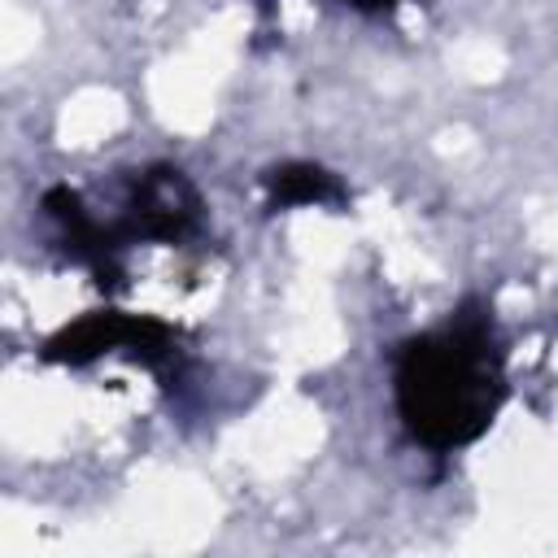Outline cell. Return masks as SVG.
Segmentation results:
<instances>
[{"label":"cell","instance_id":"obj_1","mask_svg":"<svg viewBox=\"0 0 558 558\" xmlns=\"http://www.w3.org/2000/svg\"><path fill=\"white\" fill-rule=\"evenodd\" d=\"M506 349L493 310L466 296L440 327L410 336L392 362V401L405 436L432 453L475 445L506 405Z\"/></svg>","mask_w":558,"mask_h":558},{"label":"cell","instance_id":"obj_2","mask_svg":"<svg viewBox=\"0 0 558 558\" xmlns=\"http://www.w3.org/2000/svg\"><path fill=\"white\" fill-rule=\"evenodd\" d=\"M126 353L131 362L157 371L170 379V366H179V331L157 314H126V310H92L65 327H57L39 357L52 366H92L105 353Z\"/></svg>","mask_w":558,"mask_h":558},{"label":"cell","instance_id":"obj_3","mask_svg":"<svg viewBox=\"0 0 558 558\" xmlns=\"http://www.w3.org/2000/svg\"><path fill=\"white\" fill-rule=\"evenodd\" d=\"M205 218V201L196 192V183L170 166V161H153L144 170L131 174L126 183V218L118 222L126 244H183L201 231Z\"/></svg>","mask_w":558,"mask_h":558},{"label":"cell","instance_id":"obj_4","mask_svg":"<svg viewBox=\"0 0 558 558\" xmlns=\"http://www.w3.org/2000/svg\"><path fill=\"white\" fill-rule=\"evenodd\" d=\"M44 209H48V218L61 227L65 248L74 253V262H83V266L92 270L96 288L113 292V288L122 283V248H126L118 222L92 218V209L83 205V196H78L74 187H65V183H57V187L44 192Z\"/></svg>","mask_w":558,"mask_h":558},{"label":"cell","instance_id":"obj_5","mask_svg":"<svg viewBox=\"0 0 558 558\" xmlns=\"http://www.w3.org/2000/svg\"><path fill=\"white\" fill-rule=\"evenodd\" d=\"M266 183V201L270 209H292V205H344L349 201V187L327 170V166H314V161H283V166H270L262 174Z\"/></svg>","mask_w":558,"mask_h":558},{"label":"cell","instance_id":"obj_6","mask_svg":"<svg viewBox=\"0 0 558 558\" xmlns=\"http://www.w3.org/2000/svg\"><path fill=\"white\" fill-rule=\"evenodd\" d=\"M344 4H353L362 13H388V9H397V0H344Z\"/></svg>","mask_w":558,"mask_h":558}]
</instances>
